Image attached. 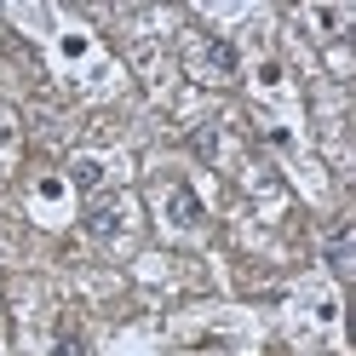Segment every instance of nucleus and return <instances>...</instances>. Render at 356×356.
Returning a JSON list of instances; mask_svg holds the SVG:
<instances>
[{
  "mask_svg": "<svg viewBox=\"0 0 356 356\" xmlns=\"http://www.w3.org/2000/svg\"><path fill=\"white\" fill-rule=\"evenodd\" d=\"M161 207H167V225H178V230H195V225H202V202H195L190 184H172V190L161 195Z\"/></svg>",
  "mask_w": 356,
  "mask_h": 356,
  "instance_id": "obj_1",
  "label": "nucleus"
},
{
  "mask_svg": "<svg viewBox=\"0 0 356 356\" xmlns=\"http://www.w3.org/2000/svg\"><path fill=\"white\" fill-rule=\"evenodd\" d=\"M195 58H202V63H207V70H213L218 81H230V75H236V47H230V40H218V35L195 40Z\"/></svg>",
  "mask_w": 356,
  "mask_h": 356,
  "instance_id": "obj_2",
  "label": "nucleus"
},
{
  "mask_svg": "<svg viewBox=\"0 0 356 356\" xmlns=\"http://www.w3.org/2000/svg\"><path fill=\"white\" fill-rule=\"evenodd\" d=\"M86 236L92 241H115L121 236V202H92L86 207Z\"/></svg>",
  "mask_w": 356,
  "mask_h": 356,
  "instance_id": "obj_3",
  "label": "nucleus"
},
{
  "mask_svg": "<svg viewBox=\"0 0 356 356\" xmlns=\"http://www.w3.org/2000/svg\"><path fill=\"white\" fill-rule=\"evenodd\" d=\"M322 253H327V264H333V270H350V218H339V225H333L327 230V241H322Z\"/></svg>",
  "mask_w": 356,
  "mask_h": 356,
  "instance_id": "obj_4",
  "label": "nucleus"
},
{
  "mask_svg": "<svg viewBox=\"0 0 356 356\" xmlns=\"http://www.w3.org/2000/svg\"><path fill=\"white\" fill-rule=\"evenodd\" d=\"M70 184H75V190H86V195H92V190L104 184V167L92 161V155H75V161H70Z\"/></svg>",
  "mask_w": 356,
  "mask_h": 356,
  "instance_id": "obj_5",
  "label": "nucleus"
},
{
  "mask_svg": "<svg viewBox=\"0 0 356 356\" xmlns=\"http://www.w3.org/2000/svg\"><path fill=\"white\" fill-rule=\"evenodd\" d=\"M58 356H86V345H81L75 322H58Z\"/></svg>",
  "mask_w": 356,
  "mask_h": 356,
  "instance_id": "obj_6",
  "label": "nucleus"
},
{
  "mask_svg": "<svg viewBox=\"0 0 356 356\" xmlns=\"http://www.w3.org/2000/svg\"><path fill=\"white\" fill-rule=\"evenodd\" d=\"M195 155H202V161H213V155H218V132H213V127L195 132Z\"/></svg>",
  "mask_w": 356,
  "mask_h": 356,
  "instance_id": "obj_7",
  "label": "nucleus"
}]
</instances>
